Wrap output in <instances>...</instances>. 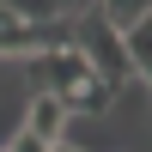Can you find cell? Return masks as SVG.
<instances>
[{
    "label": "cell",
    "instance_id": "cell-1",
    "mask_svg": "<svg viewBox=\"0 0 152 152\" xmlns=\"http://www.w3.org/2000/svg\"><path fill=\"white\" fill-rule=\"evenodd\" d=\"M31 73H37V91H49V97L67 104V116H110V104H116V91L73 49V37L55 43V49H43V55H31Z\"/></svg>",
    "mask_w": 152,
    "mask_h": 152
},
{
    "label": "cell",
    "instance_id": "cell-2",
    "mask_svg": "<svg viewBox=\"0 0 152 152\" xmlns=\"http://www.w3.org/2000/svg\"><path fill=\"white\" fill-rule=\"evenodd\" d=\"M73 49H79V55L91 61V73L110 85V91L134 79V61H128V49H122V37L110 31V24L97 18V12H79V18H73Z\"/></svg>",
    "mask_w": 152,
    "mask_h": 152
},
{
    "label": "cell",
    "instance_id": "cell-7",
    "mask_svg": "<svg viewBox=\"0 0 152 152\" xmlns=\"http://www.w3.org/2000/svg\"><path fill=\"white\" fill-rule=\"evenodd\" d=\"M55 152H85V146H67V140H61V146H55Z\"/></svg>",
    "mask_w": 152,
    "mask_h": 152
},
{
    "label": "cell",
    "instance_id": "cell-4",
    "mask_svg": "<svg viewBox=\"0 0 152 152\" xmlns=\"http://www.w3.org/2000/svg\"><path fill=\"white\" fill-rule=\"evenodd\" d=\"M91 12L122 37V31H134L140 18H152V0H91Z\"/></svg>",
    "mask_w": 152,
    "mask_h": 152
},
{
    "label": "cell",
    "instance_id": "cell-8",
    "mask_svg": "<svg viewBox=\"0 0 152 152\" xmlns=\"http://www.w3.org/2000/svg\"><path fill=\"white\" fill-rule=\"evenodd\" d=\"M0 152H12V146H0Z\"/></svg>",
    "mask_w": 152,
    "mask_h": 152
},
{
    "label": "cell",
    "instance_id": "cell-5",
    "mask_svg": "<svg viewBox=\"0 0 152 152\" xmlns=\"http://www.w3.org/2000/svg\"><path fill=\"white\" fill-rule=\"evenodd\" d=\"M122 49H128V61H134V79L152 85V18H140L134 31H122Z\"/></svg>",
    "mask_w": 152,
    "mask_h": 152
},
{
    "label": "cell",
    "instance_id": "cell-3",
    "mask_svg": "<svg viewBox=\"0 0 152 152\" xmlns=\"http://www.w3.org/2000/svg\"><path fill=\"white\" fill-rule=\"evenodd\" d=\"M67 104L61 97H49V91H37L31 104H24V134H37V140H49V146H61V134H67Z\"/></svg>",
    "mask_w": 152,
    "mask_h": 152
},
{
    "label": "cell",
    "instance_id": "cell-6",
    "mask_svg": "<svg viewBox=\"0 0 152 152\" xmlns=\"http://www.w3.org/2000/svg\"><path fill=\"white\" fill-rule=\"evenodd\" d=\"M12 152H55V146H49V140H37V134H24V128H18V140H12Z\"/></svg>",
    "mask_w": 152,
    "mask_h": 152
}]
</instances>
